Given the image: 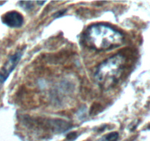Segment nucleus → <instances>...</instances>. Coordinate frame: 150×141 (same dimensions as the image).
I'll return each instance as SVG.
<instances>
[{
  "label": "nucleus",
  "instance_id": "5",
  "mask_svg": "<svg viewBox=\"0 0 150 141\" xmlns=\"http://www.w3.org/2000/svg\"><path fill=\"white\" fill-rule=\"evenodd\" d=\"M119 139V133L117 132H110L106 134L102 137L100 138L98 141H117Z\"/></svg>",
  "mask_w": 150,
  "mask_h": 141
},
{
  "label": "nucleus",
  "instance_id": "2",
  "mask_svg": "<svg viewBox=\"0 0 150 141\" xmlns=\"http://www.w3.org/2000/svg\"><path fill=\"white\" fill-rule=\"evenodd\" d=\"M125 62V57L118 53L100 64L95 73V79L99 86L103 89L114 86L121 77Z\"/></svg>",
  "mask_w": 150,
  "mask_h": 141
},
{
  "label": "nucleus",
  "instance_id": "4",
  "mask_svg": "<svg viewBox=\"0 0 150 141\" xmlns=\"http://www.w3.org/2000/svg\"><path fill=\"white\" fill-rule=\"evenodd\" d=\"M1 21L11 28H19L23 24V16L18 11H9L1 16Z\"/></svg>",
  "mask_w": 150,
  "mask_h": 141
},
{
  "label": "nucleus",
  "instance_id": "1",
  "mask_svg": "<svg viewBox=\"0 0 150 141\" xmlns=\"http://www.w3.org/2000/svg\"><path fill=\"white\" fill-rule=\"evenodd\" d=\"M86 46L97 51L113 49L122 45L124 35L105 24H95L86 29L84 34Z\"/></svg>",
  "mask_w": 150,
  "mask_h": 141
},
{
  "label": "nucleus",
  "instance_id": "3",
  "mask_svg": "<svg viewBox=\"0 0 150 141\" xmlns=\"http://www.w3.org/2000/svg\"><path fill=\"white\" fill-rule=\"evenodd\" d=\"M22 55H23L22 51H17L9 57L5 64L1 68V69L0 70V89H1L3 84L8 79L10 73L13 71V70L18 66Z\"/></svg>",
  "mask_w": 150,
  "mask_h": 141
}]
</instances>
